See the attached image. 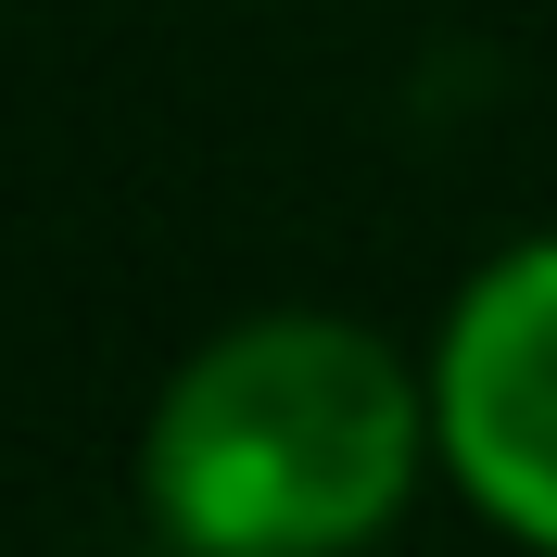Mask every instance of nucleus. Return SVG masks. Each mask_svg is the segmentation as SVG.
I'll return each mask as SVG.
<instances>
[{"label":"nucleus","instance_id":"obj_1","mask_svg":"<svg viewBox=\"0 0 557 557\" xmlns=\"http://www.w3.org/2000/svg\"><path fill=\"white\" fill-rule=\"evenodd\" d=\"M139 482L190 557H355L418 482V393L343 317H253L177 368Z\"/></svg>","mask_w":557,"mask_h":557},{"label":"nucleus","instance_id":"obj_2","mask_svg":"<svg viewBox=\"0 0 557 557\" xmlns=\"http://www.w3.org/2000/svg\"><path fill=\"white\" fill-rule=\"evenodd\" d=\"M444 456L482 494L494 532L557 557V242L507 253V267L456 305L444 330Z\"/></svg>","mask_w":557,"mask_h":557}]
</instances>
